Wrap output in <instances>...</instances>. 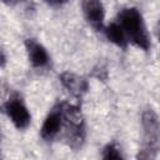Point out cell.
Masks as SVG:
<instances>
[{
  "instance_id": "1",
  "label": "cell",
  "mask_w": 160,
  "mask_h": 160,
  "mask_svg": "<svg viewBox=\"0 0 160 160\" xmlns=\"http://www.w3.org/2000/svg\"><path fill=\"white\" fill-rule=\"evenodd\" d=\"M118 22L121 25L129 42L144 51L149 50L150 38L142 15L136 8L122 9L118 15Z\"/></svg>"
},
{
  "instance_id": "2",
  "label": "cell",
  "mask_w": 160,
  "mask_h": 160,
  "mask_svg": "<svg viewBox=\"0 0 160 160\" xmlns=\"http://www.w3.org/2000/svg\"><path fill=\"white\" fill-rule=\"evenodd\" d=\"M62 129L64 141L74 150L82 146L85 141V120L78 104L62 102Z\"/></svg>"
},
{
  "instance_id": "3",
  "label": "cell",
  "mask_w": 160,
  "mask_h": 160,
  "mask_svg": "<svg viewBox=\"0 0 160 160\" xmlns=\"http://www.w3.org/2000/svg\"><path fill=\"white\" fill-rule=\"evenodd\" d=\"M141 125L144 130V145L138 158L152 159L156 156L160 145V118L152 109H146L141 114Z\"/></svg>"
},
{
  "instance_id": "4",
  "label": "cell",
  "mask_w": 160,
  "mask_h": 160,
  "mask_svg": "<svg viewBox=\"0 0 160 160\" xmlns=\"http://www.w3.org/2000/svg\"><path fill=\"white\" fill-rule=\"evenodd\" d=\"M4 109L16 129L22 130L30 125V121H31L30 112L21 95H19L18 92H12L9 96V99L4 104Z\"/></svg>"
},
{
  "instance_id": "5",
  "label": "cell",
  "mask_w": 160,
  "mask_h": 160,
  "mask_svg": "<svg viewBox=\"0 0 160 160\" xmlns=\"http://www.w3.org/2000/svg\"><path fill=\"white\" fill-rule=\"evenodd\" d=\"M62 129V102L56 104L46 115L40 135L45 141H52Z\"/></svg>"
},
{
  "instance_id": "6",
  "label": "cell",
  "mask_w": 160,
  "mask_h": 160,
  "mask_svg": "<svg viewBox=\"0 0 160 160\" xmlns=\"http://www.w3.org/2000/svg\"><path fill=\"white\" fill-rule=\"evenodd\" d=\"M59 79L61 85L65 88V90H68V92L78 100H80L84 96V94L88 91V88H89L88 80L78 74L65 71L60 74Z\"/></svg>"
},
{
  "instance_id": "7",
  "label": "cell",
  "mask_w": 160,
  "mask_h": 160,
  "mask_svg": "<svg viewBox=\"0 0 160 160\" xmlns=\"http://www.w3.org/2000/svg\"><path fill=\"white\" fill-rule=\"evenodd\" d=\"M82 12L86 21L95 29H101L105 18V10L101 0H82Z\"/></svg>"
},
{
  "instance_id": "8",
  "label": "cell",
  "mask_w": 160,
  "mask_h": 160,
  "mask_svg": "<svg viewBox=\"0 0 160 160\" xmlns=\"http://www.w3.org/2000/svg\"><path fill=\"white\" fill-rule=\"evenodd\" d=\"M25 49L28 52L29 61L34 68H45L50 62V56L46 49L35 39H26L25 40Z\"/></svg>"
},
{
  "instance_id": "9",
  "label": "cell",
  "mask_w": 160,
  "mask_h": 160,
  "mask_svg": "<svg viewBox=\"0 0 160 160\" xmlns=\"http://www.w3.org/2000/svg\"><path fill=\"white\" fill-rule=\"evenodd\" d=\"M105 35L116 46H119L121 49H126L128 48V44H129L128 38H126L121 25L118 21L116 22H111L110 25H108L105 28Z\"/></svg>"
},
{
  "instance_id": "10",
  "label": "cell",
  "mask_w": 160,
  "mask_h": 160,
  "mask_svg": "<svg viewBox=\"0 0 160 160\" xmlns=\"http://www.w3.org/2000/svg\"><path fill=\"white\" fill-rule=\"evenodd\" d=\"M102 159H105V160H110V159H116V160H119V159H122L121 151H120V149L116 146L115 142H110V144H108V145L104 148V150H102Z\"/></svg>"
},
{
  "instance_id": "11",
  "label": "cell",
  "mask_w": 160,
  "mask_h": 160,
  "mask_svg": "<svg viewBox=\"0 0 160 160\" xmlns=\"http://www.w3.org/2000/svg\"><path fill=\"white\" fill-rule=\"evenodd\" d=\"M44 2L49 4V5H52V6H56V5H62L65 2H68L69 0H42Z\"/></svg>"
},
{
  "instance_id": "12",
  "label": "cell",
  "mask_w": 160,
  "mask_h": 160,
  "mask_svg": "<svg viewBox=\"0 0 160 160\" xmlns=\"http://www.w3.org/2000/svg\"><path fill=\"white\" fill-rule=\"evenodd\" d=\"M4 4H6V5H16V4H19V2H21V1H24V0H1Z\"/></svg>"
},
{
  "instance_id": "13",
  "label": "cell",
  "mask_w": 160,
  "mask_h": 160,
  "mask_svg": "<svg viewBox=\"0 0 160 160\" xmlns=\"http://www.w3.org/2000/svg\"><path fill=\"white\" fill-rule=\"evenodd\" d=\"M158 36H159V41H160V20L158 22Z\"/></svg>"
}]
</instances>
